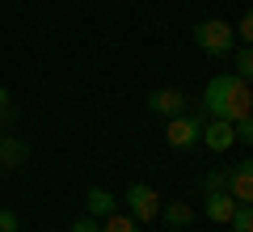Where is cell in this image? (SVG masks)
<instances>
[{
	"mask_svg": "<svg viewBox=\"0 0 253 232\" xmlns=\"http://www.w3.org/2000/svg\"><path fill=\"white\" fill-rule=\"evenodd\" d=\"M228 232H253V207L249 203H236L232 220H228Z\"/></svg>",
	"mask_w": 253,
	"mask_h": 232,
	"instance_id": "7c38bea8",
	"label": "cell"
},
{
	"mask_svg": "<svg viewBox=\"0 0 253 232\" xmlns=\"http://www.w3.org/2000/svg\"><path fill=\"white\" fill-rule=\"evenodd\" d=\"M232 34H236V38H241V43H245V46H249V43H253V13H249V9H245V13H241V21H236V26H232Z\"/></svg>",
	"mask_w": 253,
	"mask_h": 232,
	"instance_id": "e0dca14e",
	"label": "cell"
},
{
	"mask_svg": "<svg viewBox=\"0 0 253 232\" xmlns=\"http://www.w3.org/2000/svg\"><path fill=\"white\" fill-rule=\"evenodd\" d=\"M156 220H165V228H173V232H186L190 224H194V203H181V198L161 203V215H156Z\"/></svg>",
	"mask_w": 253,
	"mask_h": 232,
	"instance_id": "30bf717a",
	"label": "cell"
},
{
	"mask_svg": "<svg viewBox=\"0 0 253 232\" xmlns=\"http://www.w3.org/2000/svg\"><path fill=\"white\" fill-rule=\"evenodd\" d=\"M203 211H207V220H211V224L228 228V220H232V211H236V198L228 194V190H211V194L203 198Z\"/></svg>",
	"mask_w": 253,
	"mask_h": 232,
	"instance_id": "9c48e42d",
	"label": "cell"
},
{
	"mask_svg": "<svg viewBox=\"0 0 253 232\" xmlns=\"http://www.w3.org/2000/svg\"><path fill=\"white\" fill-rule=\"evenodd\" d=\"M84 203H89V215H110V211H114V203H118V198L110 194L106 186H89Z\"/></svg>",
	"mask_w": 253,
	"mask_h": 232,
	"instance_id": "8fae6325",
	"label": "cell"
},
{
	"mask_svg": "<svg viewBox=\"0 0 253 232\" xmlns=\"http://www.w3.org/2000/svg\"><path fill=\"white\" fill-rule=\"evenodd\" d=\"M199 143L207 152H228L232 148V123L228 118H203V131H199Z\"/></svg>",
	"mask_w": 253,
	"mask_h": 232,
	"instance_id": "5b68a950",
	"label": "cell"
},
{
	"mask_svg": "<svg viewBox=\"0 0 253 232\" xmlns=\"http://www.w3.org/2000/svg\"><path fill=\"white\" fill-rule=\"evenodd\" d=\"M194 46H199L207 59H228V55L236 51V34H232V26H228V21L207 17V21H199V26H194Z\"/></svg>",
	"mask_w": 253,
	"mask_h": 232,
	"instance_id": "7a4b0ae2",
	"label": "cell"
},
{
	"mask_svg": "<svg viewBox=\"0 0 253 232\" xmlns=\"http://www.w3.org/2000/svg\"><path fill=\"white\" fill-rule=\"evenodd\" d=\"M253 97H249V81H241V76H232V72H224V76H211L207 89H203V114L207 118H241L249 114Z\"/></svg>",
	"mask_w": 253,
	"mask_h": 232,
	"instance_id": "6da1fadb",
	"label": "cell"
},
{
	"mask_svg": "<svg viewBox=\"0 0 253 232\" xmlns=\"http://www.w3.org/2000/svg\"><path fill=\"white\" fill-rule=\"evenodd\" d=\"M26 161H30V143L21 135H0V169L17 173L26 169Z\"/></svg>",
	"mask_w": 253,
	"mask_h": 232,
	"instance_id": "52a82bcc",
	"label": "cell"
},
{
	"mask_svg": "<svg viewBox=\"0 0 253 232\" xmlns=\"http://www.w3.org/2000/svg\"><path fill=\"white\" fill-rule=\"evenodd\" d=\"M68 232H101V224H97V215H81Z\"/></svg>",
	"mask_w": 253,
	"mask_h": 232,
	"instance_id": "d6986e66",
	"label": "cell"
},
{
	"mask_svg": "<svg viewBox=\"0 0 253 232\" xmlns=\"http://www.w3.org/2000/svg\"><path fill=\"white\" fill-rule=\"evenodd\" d=\"M123 203H126V215H131L135 224H148V220H156V215H161V194H156L148 182H131Z\"/></svg>",
	"mask_w": 253,
	"mask_h": 232,
	"instance_id": "3957f363",
	"label": "cell"
},
{
	"mask_svg": "<svg viewBox=\"0 0 253 232\" xmlns=\"http://www.w3.org/2000/svg\"><path fill=\"white\" fill-rule=\"evenodd\" d=\"M232 76H241V81H249V76H253V55H249V46L232 51Z\"/></svg>",
	"mask_w": 253,
	"mask_h": 232,
	"instance_id": "5bb4252c",
	"label": "cell"
},
{
	"mask_svg": "<svg viewBox=\"0 0 253 232\" xmlns=\"http://www.w3.org/2000/svg\"><path fill=\"white\" fill-rule=\"evenodd\" d=\"M17 123V110H13V101H9V89L0 85V127H13Z\"/></svg>",
	"mask_w": 253,
	"mask_h": 232,
	"instance_id": "2e32d148",
	"label": "cell"
},
{
	"mask_svg": "<svg viewBox=\"0 0 253 232\" xmlns=\"http://www.w3.org/2000/svg\"><path fill=\"white\" fill-rule=\"evenodd\" d=\"M211 190H228V169H211V173H203V194H211Z\"/></svg>",
	"mask_w": 253,
	"mask_h": 232,
	"instance_id": "9a60e30c",
	"label": "cell"
},
{
	"mask_svg": "<svg viewBox=\"0 0 253 232\" xmlns=\"http://www.w3.org/2000/svg\"><path fill=\"white\" fill-rule=\"evenodd\" d=\"M203 118H207L203 110H194V114H173L169 127H165V143L177 148V152L194 148V143H199V131H203Z\"/></svg>",
	"mask_w": 253,
	"mask_h": 232,
	"instance_id": "277c9868",
	"label": "cell"
},
{
	"mask_svg": "<svg viewBox=\"0 0 253 232\" xmlns=\"http://www.w3.org/2000/svg\"><path fill=\"white\" fill-rule=\"evenodd\" d=\"M0 232H21V220L13 207H0Z\"/></svg>",
	"mask_w": 253,
	"mask_h": 232,
	"instance_id": "ac0fdd59",
	"label": "cell"
},
{
	"mask_svg": "<svg viewBox=\"0 0 253 232\" xmlns=\"http://www.w3.org/2000/svg\"><path fill=\"white\" fill-rule=\"evenodd\" d=\"M228 194H232L236 203H249L253 198V161L249 156L232 165V173H228Z\"/></svg>",
	"mask_w": 253,
	"mask_h": 232,
	"instance_id": "ba28073f",
	"label": "cell"
},
{
	"mask_svg": "<svg viewBox=\"0 0 253 232\" xmlns=\"http://www.w3.org/2000/svg\"><path fill=\"white\" fill-rule=\"evenodd\" d=\"M186 93L181 89H152L148 93V110L152 114H161V118H173V114H186Z\"/></svg>",
	"mask_w": 253,
	"mask_h": 232,
	"instance_id": "8992f818",
	"label": "cell"
},
{
	"mask_svg": "<svg viewBox=\"0 0 253 232\" xmlns=\"http://www.w3.org/2000/svg\"><path fill=\"white\" fill-rule=\"evenodd\" d=\"M101 232H139V224L131 215H123V211H110L106 224H101Z\"/></svg>",
	"mask_w": 253,
	"mask_h": 232,
	"instance_id": "4fadbf2b",
	"label": "cell"
}]
</instances>
